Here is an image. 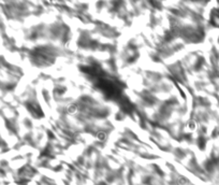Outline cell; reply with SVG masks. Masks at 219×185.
I'll list each match as a JSON object with an SVG mask.
<instances>
[{
  "label": "cell",
  "mask_w": 219,
  "mask_h": 185,
  "mask_svg": "<svg viewBox=\"0 0 219 185\" xmlns=\"http://www.w3.org/2000/svg\"><path fill=\"white\" fill-rule=\"evenodd\" d=\"M97 138L100 140V141H103V140H105L106 139V135L104 132H99L97 135Z\"/></svg>",
  "instance_id": "obj_1"
},
{
  "label": "cell",
  "mask_w": 219,
  "mask_h": 185,
  "mask_svg": "<svg viewBox=\"0 0 219 185\" xmlns=\"http://www.w3.org/2000/svg\"><path fill=\"white\" fill-rule=\"evenodd\" d=\"M76 109H78L76 106H71V107L69 108V112H70V113H74V112L76 111Z\"/></svg>",
  "instance_id": "obj_2"
}]
</instances>
